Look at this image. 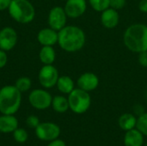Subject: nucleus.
Wrapping results in <instances>:
<instances>
[{"instance_id": "4468645a", "label": "nucleus", "mask_w": 147, "mask_h": 146, "mask_svg": "<svg viewBox=\"0 0 147 146\" xmlns=\"http://www.w3.org/2000/svg\"><path fill=\"white\" fill-rule=\"evenodd\" d=\"M120 22V15L118 10L113 8H108L103 10L101 15V22L102 26L108 29H112L117 27Z\"/></svg>"}, {"instance_id": "aec40b11", "label": "nucleus", "mask_w": 147, "mask_h": 146, "mask_svg": "<svg viewBox=\"0 0 147 146\" xmlns=\"http://www.w3.org/2000/svg\"><path fill=\"white\" fill-rule=\"evenodd\" d=\"M51 107L57 113L59 114L65 113L68 109H70L68 98L63 96H55L54 97H53Z\"/></svg>"}, {"instance_id": "6e6552de", "label": "nucleus", "mask_w": 147, "mask_h": 146, "mask_svg": "<svg viewBox=\"0 0 147 146\" xmlns=\"http://www.w3.org/2000/svg\"><path fill=\"white\" fill-rule=\"evenodd\" d=\"M34 132L39 139L47 142L57 139L60 135L59 126L53 122H40Z\"/></svg>"}, {"instance_id": "dca6fc26", "label": "nucleus", "mask_w": 147, "mask_h": 146, "mask_svg": "<svg viewBox=\"0 0 147 146\" xmlns=\"http://www.w3.org/2000/svg\"><path fill=\"white\" fill-rule=\"evenodd\" d=\"M144 135L137 129L134 128L126 132L124 136L125 146H142L144 143Z\"/></svg>"}, {"instance_id": "f3484780", "label": "nucleus", "mask_w": 147, "mask_h": 146, "mask_svg": "<svg viewBox=\"0 0 147 146\" xmlns=\"http://www.w3.org/2000/svg\"><path fill=\"white\" fill-rule=\"evenodd\" d=\"M39 59L43 65H53L56 59L55 50L51 46H43L40 50Z\"/></svg>"}, {"instance_id": "cd10ccee", "label": "nucleus", "mask_w": 147, "mask_h": 146, "mask_svg": "<svg viewBox=\"0 0 147 146\" xmlns=\"http://www.w3.org/2000/svg\"><path fill=\"white\" fill-rule=\"evenodd\" d=\"M8 62V56L5 51L0 49V69L3 68Z\"/></svg>"}, {"instance_id": "1a4fd4ad", "label": "nucleus", "mask_w": 147, "mask_h": 146, "mask_svg": "<svg viewBox=\"0 0 147 146\" xmlns=\"http://www.w3.org/2000/svg\"><path fill=\"white\" fill-rule=\"evenodd\" d=\"M67 17L68 16L63 7L54 6L50 9L47 16V22L49 28L59 32L64 27L66 26Z\"/></svg>"}, {"instance_id": "7c9ffc66", "label": "nucleus", "mask_w": 147, "mask_h": 146, "mask_svg": "<svg viewBox=\"0 0 147 146\" xmlns=\"http://www.w3.org/2000/svg\"><path fill=\"white\" fill-rule=\"evenodd\" d=\"M139 9L141 12L147 13V0H141L139 3Z\"/></svg>"}, {"instance_id": "20e7f679", "label": "nucleus", "mask_w": 147, "mask_h": 146, "mask_svg": "<svg viewBox=\"0 0 147 146\" xmlns=\"http://www.w3.org/2000/svg\"><path fill=\"white\" fill-rule=\"evenodd\" d=\"M10 17L21 24H28L35 17V9L28 0H12L8 9Z\"/></svg>"}, {"instance_id": "c756f323", "label": "nucleus", "mask_w": 147, "mask_h": 146, "mask_svg": "<svg viewBox=\"0 0 147 146\" xmlns=\"http://www.w3.org/2000/svg\"><path fill=\"white\" fill-rule=\"evenodd\" d=\"M47 146H66V145L63 140L57 139H54V140L49 142Z\"/></svg>"}, {"instance_id": "39448f33", "label": "nucleus", "mask_w": 147, "mask_h": 146, "mask_svg": "<svg viewBox=\"0 0 147 146\" xmlns=\"http://www.w3.org/2000/svg\"><path fill=\"white\" fill-rule=\"evenodd\" d=\"M68 102L70 109L77 114H82L88 111L91 105V97L90 92L83 90L79 88L74 89L68 95Z\"/></svg>"}, {"instance_id": "ddd939ff", "label": "nucleus", "mask_w": 147, "mask_h": 146, "mask_svg": "<svg viewBox=\"0 0 147 146\" xmlns=\"http://www.w3.org/2000/svg\"><path fill=\"white\" fill-rule=\"evenodd\" d=\"M59 32L51 28H44L40 29L37 34V40L38 42L43 46H53L58 43Z\"/></svg>"}, {"instance_id": "a211bd4d", "label": "nucleus", "mask_w": 147, "mask_h": 146, "mask_svg": "<svg viewBox=\"0 0 147 146\" xmlns=\"http://www.w3.org/2000/svg\"><path fill=\"white\" fill-rule=\"evenodd\" d=\"M56 86L59 92L67 95H69L75 89L74 81L69 76H59Z\"/></svg>"}, {"instance_id": "b1692460", "label": "nucleus", "mask_w": 147, "mask_h": 146, "mask_svg": "<svg viewBox=\"0 0 147 146\" xmlns=\"http://www.w3.org/2000/svg\"><path fill=\"white\" fill-rule=\"evenodd\" d=\"M136 128L143 134L147 136V113H144L137 119Z\"/></svg>"}, {"instance_id": "9b49d317", "label": "nucleus", "mask_w": 147, "mask_h": 146, "mask_svg": "<svg viewBox=\"0 0 147 146\" xmlns=\"http://www.w3.org/2000/svg\"><path fill=\"white\" fill-rule=\"evenodd\" d=\"M64 9L68 17L78 18L85 13L87 3L86 0H67Z\"/></svg>"}, {"instance_id": "7ed1b4c3", "label": "nucleus", "mask_w": 147, "mask_h": 146, "mask_svg": "<svg viewBox=\"0 0 147 146\" xmlns=\"http://www.w3.org/2000/svg\"><path fill=\"white\" fill-rule=\"evenodd\" d=\"M22 103V92L15 85H5L0 89V113L15 114Z\"/></svg>"}, {"instance_id": "4be33fe9", "label": "nucleus", "mask_w": 147, "mask_h": 146, "mask_svg": "<svg viewBox=\"0 0 147 146\" xmlns=\"http://www.w3.org/2000/svg\"><path fill=\"white\" fill-rule=\"evenodd\" d=\"M92 9L97 12H102L110 6V0H89Z\"/></svg>"}, {"instance_id": "6ab92c4d", "label": "nucleus", "mask_w": 147, "mask_h": 146, "mask_svg": "<svg viewBox=\"0 0 147 146\" xmlns=\"http://www.w3.org/2000/svg\"><path fill=\"white\" fill-rule=\"evenodd\" d=\"M118 124L120 127L127 132L129 130H132L136 127L137 124V118L133 114H123L118 120Z\"/></svg>"}, {"instance_id": "2f4dec72", "label": "nucleus", "mask_w": 147, "mask_h": 146, "mask_svg": "<svg viewBox=\"0 0 147 146\" xmlns=\"http://www.w3.org/2000/svg\"><path fill=\"white\" fill-rule=\"evenodd\" d=\"M146 101H147V91H146Z\"/></svg>"}, {"instance_id": "c85d7f7f", "label": "nucleus", "mask_w": 147, "mask_h": 146, "mask_svg": "<svg viewBox=\"0 0 147 146\" xmlns=\"http://www.w3.org/2000/svg\"><path fill=\"white\" fill-rule=\"evenodd\" d=\"M12 0H0V11H3L9 9Z\"/></svg>"}, {"instance_id": "f03ea898", "label": "nucleus", "mask_w": 147, "mask_h": 146, "mask_svg": "<svg viewBox=\"0 0 147 146\" xmlns=\"http://www.w3.org/2000/svg\"><path fill=\"white\" fill-rule=\"evenodd\" d=\"M123 42L126 47L136 53L147 51V25L134 23L124 32Z\"/></svg>"}, {"instance_id": "f8f14e48", "label": "nucleus", "mask_w": 147, "mask_h": 146, "mask_svg": "<svg viewBox=\"0 0 147 146\" xmlns=\"http://www.w3.org/2000/svg\"><path fill=\"white\" fill-rule=\"evenodd\" d=\"M78 87L87 92L95 90L99 85V78L93 72H85L80 75L77 80Z\"/></svg>"}, {"instance_id": "5701e85b", "label": "nucleus", "mask_w": 147, "mask_h": 146, "mask_svg": "<svg viewBox=\"0 0 147 146\" xmlns=\"http://www.w3.org/2000/svg\"><path fill=\"white\" fill-rule=\"evenodd\" d=\"M12 133H13V138H14L15 141L19 144L25 143L28 139V133L23 128L17 127Z\"/></svg>"}, {"instance_id": "a878e982", "label": "nucleus", "mask_w": 147, "mask_h": 146, "mask_svg": "<svg viewBox=\"0 0 147 146\" xmlns=\"http://www.w3.org/2000/svg\"><path fill=\"white\" fill-rule=\"evenodd\" d=\"M127 4V0H110V8H113L116 10L122 9Z\"/></svg>"}, {"instance_id": "9d476101", "label": "nucleus", "mask_w": 147, "mask_h": 146, "mask_svg": "<svg viewBox=\"0 0 147 146\" xmlns=\"http://www.w3.org/2000/svg\"><path fill=\"white\" fill-rule=\"evenodd\" d=\"M18 35L11 27H4L0 30V49L8 52L15 47L17 43Z\"/></svg>"}, {"instance_id": "412c9836", "label": "nucleus", "mask_w": 147, "mask_h": 146, "mask_svg": "<svg viewBox=\"0 0 147 146\" xmlns=\"http://www.w3.org/2000/svg\"><path fill=\"white\" fill-rule=\"evenodd\" d=\"M15 86L16 87V89L21 91L22 93L23 92H27L31 89L32 86V81L29 77H19L16 83H15Z\"/></svg>"}, {"instance_id": "bb28decb", "label": "nucleus", "mask_w": 147, "mask_h": 146, "mask_svg": "<svg viewBox=\"0 0 147 146\" xmlns=\"http://www.w3.org/2000/svg\"><path fill=\"white\" fill-rule=\"evenodd\" d=\"M138 60L141 66L147 67V51H144L139 53Z\"/></svg>"}, {"instance_id": "2eb2a0df", "label": "nucleus", "mask_w": 147, "mask_h": 146, "mask_svg": "<svg viewBox=\"0 0 147 146\" xmlns=\"http://www.w3.org/2000/svg\"><path fill=\"white\" fill-rule=\"evenodd\" d=\"M18 120L14 114H2L0 116V133H12L18 127Z\"/></svg>"}, {"instance_id": "f257e3e1", "label": "nucleus", "mask_w": 147, "mask_h": 146, "mask_svg": "<svg viewBox=\"0 0 147 146\" xmlns=\"http://www.w3.org/2000/svg\"><path fill=\"white\" fill-rule=\"evenodd\" d=\"M86 42L84 31L74 25H66L59 31L58 44L67 52H76L83 49Z\"/></svg>"}, {"instance_id": "393cba45", "label": "nucleus", "mask_w": 147, "mask_h": 146, "mask_svg": "<svg viewBox=\"0 0 147 146\" xmlns=\"http://www.w3.org/2000/svg\"><path fill=\"white\" fill-rule=\"evenodd\" d=\"M40 123L39 118L36 115H29L27 119H26V124L28 127L30 128H34L35 129L39 124Z\"/></svg>"}, {"instance_id": "0eeeda50", "label": "nucleus", "mask_w": 147, "mask_h": 146, "mask_svg": "<svg viewBox=\"0 0 147 146\" xmlns=\"http://www.w3.org/2000/svg\"><path fill=\"white\" fill-rule=\"evenodd\" d=\"M59 77V71L53 65H44L38 74L39 83L44 89H52L56 86Z\"/></svg>"}, {"instance_id": "473e14b6", "label": "nucleus", "mask_w": 147, "mask_h": 146, "mask_svg": "<svg viewBox=\"0 0 147 146\" xmlns=\"http://www.w3.org/2000/svg\"><path fill=\"white\" fill-rule=\"evenodd\" d=\"M146 146H147V144H146Z\"/></svg>"}, {"instance_id": "423d86ee", "label": "nucleus", "mask_w": 147, "mask_h": 146, "mask_svg": "<svg viewBox=\"0 0 147 146\" xmlns=\"http://www.w3.org/2000/svg\"><path fill=\"white\" fill-rule=\"evenodd\" d=\"M53 101L52 95L44 89H35L28 95L30 105L37 110H45L51 107Z\"/></svg>"}]
</instances>
